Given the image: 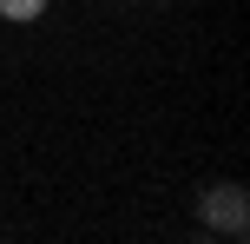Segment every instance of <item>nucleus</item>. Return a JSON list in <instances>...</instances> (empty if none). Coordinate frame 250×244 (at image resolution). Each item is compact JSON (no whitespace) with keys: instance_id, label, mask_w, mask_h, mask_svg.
I'll use <instances>...</instances> for the list:
<instances>
[{"instance_id":"2","label":"nucleus","mask_w":250,"mask_h":244,"mask_svg":"<svg viewBox=\"0 0 250 244\" xmlns=\"http://www.w3.org/2000/svg\"><path fill=\"white\" fill-rule=\"evenodd\" d=\"M40 13H46V0H0V20H40Z\"/></svg>"},{"instance_id":"1","label":"nucleus","mask_w":250,"mask_h":244,"mask_svg":"<svg viewBox=\"0 0 250 244\" xmlns=\"http://www.w3.org/2000/svg\"><path fill=\"white\" fill-rule=\"evenodd\" d=\"M198 224L204 231H217V238H244L250 231V198H244V185H204V198H198Z\"/></svg>"}]
</instances>
